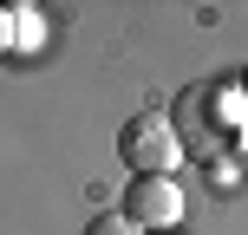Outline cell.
<instances>
[{
	"instance_id": "obj_4",
	"label": "cell",
	"mask_w": 248,
	"mask_h": 235,
	"mask_svg": "<svg viewBox=\"0 0 248 235\" xmlns=\"http://www.w3.org/2000/svg\"><path fill=\"white\" fill-rule=\"evenodd\" d=\"M7 46L13 52H39V46H46V13H39L33 0L7 7Z\"/></svg>"
},
{
	"instance_id": "obj_7",
	"label": "cell",
	"mask_w": 248,
	"mask_h": 235,
	"mask_svg": "<svg viewBox=\"0 0 248 235\" xmlns=\"http://www.w3.org/2000/svg\"><path fill=\"white\" fill-rule=\"evenodd\" d=\"M7 52H13V46H7V7H0V59H7Z\"/></svg>"
},
{
	"instance_id": "obj_6",
	"label": "cell",
	"mask_w": 248,
	"mask_h": 235,
	"mask_svg": "<svg viewBox=\"0 0 248 235\" xmlns=\"http://www.w3.org/2000/svg\"><path fill=\"white\" fill-rule=\"evenodd\" d=\"M85 235H137V229L124 222V216H92V222H85Z\"/></svg>"
},
{
	"instance_id": "obj_2",
	"label": "cell",
	"mask_w": 248,
	"mask_h": 235,
	"mask_svg": "<svg viewBox=\"0 0 248 235\" xmlns=\"http://www.w3.org/2000/svg\"><path fill=\"white\" fill-rule=\"evenodd\" d=\"M118 216L137 235H176V222H183V183L176 176H131Z\"/></svg>"
},
{
	"instance_id": "obj_5",
	"label": "cell",
	"mask_w": 248,
	"mask_h": 235,
	"mask_svg": "<svg viewBox=\"0 0 248 235\" xmlns=\"http://www.w3.org/2000/svg\"><path fill=\"white\" fill-rule=\"evenodd\" d=\"M202 176H209L222 196H235V189H242V150H235V144L209 150V157H202Z\"/></svg>"
},
{
	"instance_id": "obj_1",
	"label": "cell",
	"mask_w": 248,
	"mask_h": 235,
	"mask_svg": "<svg viewBox=\"0 0 248 235\" xmlns=\"http://www.w3.org/2000/svg\"><path fill=\"white\" fill-rule=\"evenodd\" d=\"M118 157H124L131 176H170L176 163H183V144H176L170 118L144 111V118H131V124L118 131Z\"/></svg>"
},
{
	"instance_id": "obj_3",
	"label": "cell",
	"mask_w": 248,
	"mask_h": 235,
	"mask_svg": "<svg viewBox=\"0 0 248 235\" xmlns=\"http://www.w3.org/2000/svg\"><path fill=\"white\" fill-rule=\"evenodd\" d=\"M202 105L216 111V131L209 137H229V144L242 150V124H248V105H242V78H216V85H196Z\"/></svg>"
}]
</instances>
